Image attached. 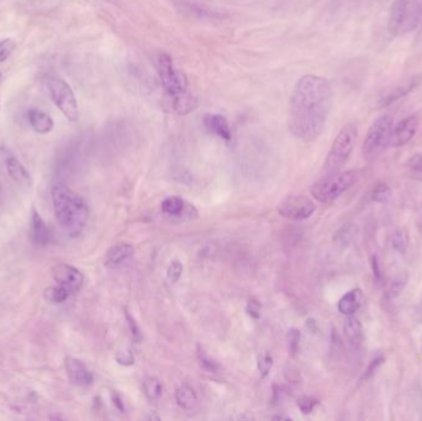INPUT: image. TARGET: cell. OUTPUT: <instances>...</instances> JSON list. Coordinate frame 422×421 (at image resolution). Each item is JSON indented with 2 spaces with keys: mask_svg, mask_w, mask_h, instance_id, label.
I'll list each match as a JSON object with an SVG mask.
<instances>
[{
  "mask_svg": "<svg viewBox=\"0 0 422 421\" xmlns=\"http://www.w3.org/2000/svg\"><path fill=\"white\" fill-rule=\"evenodd\" d=\"M133 247L131 244L120 242L109 249L104 257V264L109 269L119 267L120 264L126 262L130 257H133Z\"/></svg>",
  "mask_w": 422,
  "mask_h": 421,
  "instance_id": "obj_14",
  "label": "cell"
},
{
  "mask_svg": "<svg viewBox=\"0 0 422 421\" xmlns=\"http://www.w3.org/2000/svg\"><path fill=\"white\" fill-rule=\"evenodd\" d=\"M363 293L359 288H355L350 292L344 294L338 301V312L346 317L355 315L362 306Z\"/></svg>",
  "mask_w": 422,
  "mask_h": 421,
  "instance_id": "obj_16",
  "label": "cell"
},
{
  "mask_svg": "<svg viewBox=\"0 0 422 421\" xmlns=\"http://www.w3.org/2000/svg\"><path fill=\"white\" fill-rule=\"evenodd\" d=\"M142 389L147 399L151 402H156L162 397L163 385L157 377H147L142 383Z\"/></svg>",
  "mask_w": 422,
  "mask_h": 421,
  "instance_id": "obj_21",
  "label": "cell"
},
{
  "mask_svg": "<svg viewBox=\"0 0 422 421\" xmlns=\"http://www.w3.org/2000/svg\"><path fill=\"white\" fill-rule=\"evenodd\" d=\"M183 273V264L179 261H172L167 269V277L172 283L179 281Z\"/></svg>",
  "mask_w": 422,
  "mask_h": 421,
  "instance_id": "obj_28",
  "label": "cell"
},
{
  "mask_svg": "<svg viewBox=\"0 0 422 421\" xmlns=\"http://www.w3.org/2000/svg\"><path fill=\"white\" fill-rule=\"evenodd\" d=\"M358 179L359 172L355 170L324 176L311 187V196L315 201L324 204L335 202L347 190L355 187Z\"/></svg>",
  "mask_w": 422,
  "mask_h": 421,
  "instance_id": "obj_4",
  "label": "cell"
},
{
  "mask_svg": "<svg viewBox=\"0 0 422 421\" xmlns=\"http://www.w3.org/2000/svg\"><path fill=\"white\" fill-rule=\"evenodd\" d=\"M392 192L390 187L386 183H378L372 192L373 202L378 204H386L392 199Z\"/></svg>",
  "mask_w": 422,
  "mask_h": 421,
  "instance_id": "obj_25",
  "label": "cell"
},
{
  "mask_svg": "<svg viewBox=\"0 0 422 421\" xmlns=\"http://www.w3.org/2000/svg\"><path fill=\"white\" fill-rule=\"evenodd\" d=\"M409 168L410 171L417 176V177L422 179V156H415L409 161Z\"/></svg>",
  "mask_w": 422,
  "mask_h": 421,
  "instance_id": "obj_34",
  "label": "cell"
},
{
  "mask_svg": "<svg viewBox=\"0 0 422 421\" xmlns=\"http://www.w3.org/2000/svg\"><path fill=\"white\" fill-rule=\"evenodd\" d=\"M315 203L305 196H287L278 207V213L280 216L293 221L308 219L315 213Z\"/></svg>",
  "mask_w": 422,
  "mask_h": 421,
  "instance_id": "obj_9",
  "label": "cell"
},
{
  "mask_svg": "<svg viewBox=\"0 0 422 421\" xmlns=\"http://www.w3.org/2000/svg\"><path fill=\"white\" fill-rule=\"evenodd\" d=\"M204 125L208 128V130H210L211 133L216 134L223 140L230 142L232 139L231 128H230L229 122H227L225 116L220 115V114H206L204 115Z\"/></svg>",
  "mask_w": 422,
  "mask_h": 421,
  "instance_id": "obj_15",
  "label": "cell"
},
{
  "mask_svg": "<svg viewBox=\"0 0 422 421\" xmlns=\"http://www.w3.org/2000/svg\"><path fill=\"white\" fill-rule=\"evenodd\" d=\"M260 306L257 301H254V300H251L249 303H248V312L251 315H254V317H260Z\"/></svg>",
  "mask_w": 422,
  "mask_h": 421,
  "instance_id": "obj_36",
  "label": "cell"
},
{
  "mask_svg": "<svg viewBox=\"0 0 422 421\" xmlns=\"http://www.w3.org/2000/svg\"><path fill=\"white\" fill-rule=\"evenodd\" d=\"M392 244L394 250H397L399 253L404 255L405 252L409 249V244H410V238H409L408 231L404 229H399L394 232L392 236Z\"/></svg>",
  "mask_w": 422,
  "mask_h": 421,
  "instance_id": "obj_24",
  "label": "cell"
},
{
  "mask_svg": "<svg viewBox=\"0 0 422 421\" xmlns=\"http://www.w3.org/2000/svg\"><path fill=\"white\" fill-rule=\"evenodd\" d=\"M372 267H373L374 275H375V278L380 281V278H381V273H380L379 269V262H378V260H377V257H373V260H372Z\"/></svg>",
  "mask_w": 422,
  "mask_h": 421,
  "instance_id": "obj_38",
  "label": "cell"
},
{
  "mask_svg": "<svg viewBox=\"0 0 422 421\" xmlns=\"http://www.w3.org/2000/svg\"><path fill=\"white\" fill-rule=\"evenodd\" d=\"M408 281H409V277H408L406 273H401V275H397V277L392 280V283L389 284V288H388V295H389L390 298H397L399 294L404 291L406 284H408Z\"/></svg>",
  "mask_w": 422,
  "mask_h": 421,
  "instance_id": "obj_26",
  "label": "cell"
},
{
  "mask_svg": "<svg viewBox=\"0 0 422 421\" xmlns=\"http://www.w3.org/2000/svg\"><path fill=\"white\" fill-rule=\"evenodd\" d=\"M45 84L47 88L49 98L67 120L77 122L79 117L78 103L69 84L56 77H49Z\"/></svg>",
  "mask_w": 422,
  "mask_h": 421,
  "instance_id": "obj_8",
  "label": "cell"
},
{
  "mask_svg": "<svg viewBox=\"0 0 422 421\" xmlns=\"http://www.w3.org/2000/svg\"><path fill=\"white\" fill-rule=\"evenodd\" d=\"M357 139H358V126L356 122L347 124L338 133L326 157L324 176L337 173L344 167L356 146Z\"/></svg>",
  "mask_w": 422,
  "mask_h": 421,
  "instance_id": "obj_6",
  "label": "cell"
},
{
  "mask_svg": "<svg viewBox=\"0 0 422 421\" xmlns=\"http://www.w3.org/2000/svg\"><path fill=\"white\" fill-rule=\"evenodd\" d=\"M157 72L172 110L181 115L193 111L197 108V100L189 93L187 76L175 67L170 56H158Z\"/></svg>",
  "mask_w": 422,
  "mask_h": 421,
  "instance_id": "obj_3",
  "label": "cell"
},
{
  "mask_svg": "<svg viewBox=\"0 0 422 421\" xmlns=\"http://www.w3.org/2000/svg\"><path fill=\"white\" fill-rule=\"evenodd\" d=\"M27 119L30 122L31 128H34L37 134L46 135L54 130V119L41 110H30L27 114Z\"/></svg>",
  "mask_w": 422,
  "mask_h": 421,
  "instance_id": "obj_18",
  "label": "cell"
},
{
  "mask_svg": "<svg viewBox=\"0 0 422 421\" xmlns=\"http://www.w3.org/2000/svg\"><path fill=\"white\" fill-rule=\"evenodd\" d=\"M419 0H394L388 18V30L394 35H404L415 30L421 21Z\"/></svg>",
  "mask_w": 422,
  "mask_h": 421,
  "instance_id": "obj_5",
  "label": "cell"
},
{
  "mask_svg": "<svg viewBox=\"0 0 422 421\" xmlns=\"http://www.w3.org/2000/svg\"><path fill=\"white\" fill-rule=\"evenodd\" d=\"M384 362V359L383 357H379V359H375V360L372 361V363H370V366H369L368 371H367V377H370L372 374H373L375 371H377V368L381 365Z\"/></svg>",
  "mask_w": 422,
  "mask_h": 421,
  "instance_id": "obj_37",
  "label": "cell"
},
{
  "mask_svg": "<svg viewBox=\"0 0 422 421\" xmlns=\"http://www.w3.org/2000/svg\"><path fill=\"white\" fill-rule=\"evenodd\" d=\"M125 317H126L129 328H130V331H131V335H133V339L137 342L141 341V339H142V332H141V330H140L139 325L135 321V319L129 314V312H125Z\"/></svg>",
  "mask_w": 422,
  "mask_h": 421,
  "instance_id": "obj_32",
  "label": "cell"
},
{
  "mask_svg": "<svg viewBox=\"0 0 422 421\" xmlns=\"http://www.w3.org/2000/svg\"><path fill=\"white\" fill-rule=\"evenodd\" d=\"M288 337H289V350L291 354H296L298 348H299V342H300V332L296 329H291Z\"/></svg>",
  "mask_w": 422,
  "mask_h": 421,
  "instance_id": "obj_35",
  "label": "cell"
},
{
  "mask_svg": "<svg viewBox=\"0 0 422 421\" xmlns=\"http://www.w3.org/2000/svg\"><path fill=\"white\" fill-rule=\"evenodd\" d=\"M15 47L16 43L14 38H4L0 41V63L5 62L12 56Z\"/></svg>",
  "mask_w": 422,
  "mask_h": 421,
  "instance_id": "obj_27",
  "label": "cell"
},
{
  "mask_svg": "<svg viewBox=\"0 0 422 421\" xmlns=\"http://www.w3.org/2000/svg\"><path fill=\"white\" fill-rule=\"evenodd\" d=\"M116 361L118 363H120L122 366H131L133 365V354L130 350H124L116 354Z\"/></svg>",
  "mask_w": 422,
  "mask_h": 421,
  "instance_id": "obj_33",
  "label": "cell"
},
{
  "mask_svg": "<svg viewBox=\"0 0 422 421\" xmlns=\"http://www.w3.org/2000/svg\"><path fill=\"white\" fill-rule=\"evenodd\" d=\"M198 357H199L200 366L203 367L204 369L214 373L219 371V365L211 357H209L204 351H199Z\"/></svg>",
  "mask_w": 422,
  "mask_h": 421,
  "instance_id": "obj_30",
  "label": "cell"
},
{
  "mask_svg": "<svg viewBox=\"0 0 422 421\" xmlns=\"http://www.w3.org/2000/svg\"><path fill=\"white\" fill-rule=\"evenodd\" d=\"M51 194L54 214L60 227L68 236H78L83 231L89 216V209L85 199L60 183L54 185Z\"/></svg>",
  "mask_w": 422,
  "mask_h": 421,
  "instance_id": "obj_2",
  "label": "cell"
},
{
  "mask_svg": "<svg viewBox=\"0 0 422 421\" xmlns=\"http://www.w3.org/2000/svg\"><path fill=\"white\" fill-rule=\"evenodd\" d=\"M52 277L56 284L66 288L71 293L78 292L85 282L82 272L67 263L56 264L52 269Z\"/></svg>",
  "mask_w": 422,
  "mask_h": 421,
  "instance_id": "obj_10",
  "label": "cell"
},
{
  "mask_svg": "<svg viewBox=\"0 0 422 421\" xmlns=\"http://www.w3.org/2000/svg\"><path fill=\"white\" fill-rule=\"evenodd\" d=\"M6 170L9 176L12 178L14 182L18 184H29L31 182L30 174L26 171L21 162L15 157H9L6 159Z\"/></svg>",
  "mask_w": 422,
  "mask_h": 421,
  "instance_id": "obj_19",
  "label": "cell"
},
{
  "mask_svg": "<svg viewBox=\"0 0 422 421\" xmlns=\"http://www.w3.org/2000/svg\"><path fill=\"white\" fill-rule=\"evenodd\" d=\"M65 366L67 376L72 385L77 387H89L93 383L94 376L82 361L76 357H67Z\"/></svg>",
  "mask_w": 422,
  "mask_h": 421,
  "instance_id": "obj_12",
  "label": "cell"
},
{
  "mask_svg": "<svg viewBox=\"0 0 422 421\" xmlns=\"http://www.w3.org/2000/svg\"><path fill=\"white\" fill-rule=\"evenodd\" d=\"M271 366H273V357L271 354H262L258 359V371H260V376L265 377L268 373L271 372Z\"/></svg>",
  "mask_w": 422,
  "mask_h": 421,
  "instance_id": "obj_31",
  "label": "cell"
},
{
  "mask_svg": "<svg viewBox=\"0 0 422 421\" xmlns=\"http://www.w3.org/2000/svg\"><path fill=\"white\" fill-rule=\"evenodd\" d=\"M331 106L330 82L314 74L304 76L296 82L290 97V133L307 142L316 140L325 128Z\"/></svg>",
  "mask_w": 422,
  "mask_h": 421,
  "instance_id": "obj_1",
  "label": "cell"
},
{
  "mask_svg": "<svg viewBox=\"0 0 422 421\" xmlns=\"http://www.w3.org/2000/svg\"><path fill=\"white\" fill-rule=\"evenodd\" d=\"M319 402L313 397H302L298 400V407L302 410V414H310L314 411Z\"/></svg>",
  "mask_w": 422,
  "mask_h": 421,
  "instance_id": "obj_29",
  "label": "cell"
},
{
  "mask_svg": "<svg viewBox=\"0 0 422 421\" xmlns=\"http://www.w3.org/2000/svg\"><path fill=\"white\" fill-rule=\"evenodd\" d=\"M3 80V74L0 73V82Z\"/></svg>",
  "mask_w": 422,
  "mask_h": 421,
  "instance_id": "obj_39",
  "label": "cell"
},
{
  "mask_svg": "<svg viewBox=\"0 0 422 421\" xmlns=\"http://www.w3.org/2000/svg\"><path fill=\"white\" fill-rule=\"evenodd\" d=\"M186 207L184 201L179 196H168L162 203V212L172 216H179Z\"/></svg>",
  "mask_w": 422,
  "mask_h": 421,
  "instance_id": "obj_23",
  "label": "cell"
},
{
  "mask_svg": "<svg viewBox=\"0 0 422 421\" xmlns=\"http://www.w3.org/2000/svg\"><path fill=\"white\" fill-rule=\"evenodd\" d=\"M71 294L72 293L69 291H67L66 288L60 287L58 284H56L54 287L47 288L45 291V293H43V297L49 303L60 304V303H65L69 298Z\"/></svg>",
  "mask_w": 422,
  "mask_h": 421,
  "instance_id": "obj_22",
  "label": "cell"
},
{
  "mask_svg": "<svg viewBox=\"0 0 422 421\" xmlns=\"http://www.w3.org/2000/svg\"><path fill=\"white\" fill-rule=\"evenodd\" d=\"M30 236L35 244H41V246L49 244L52 240V232L49 230V226L46 225L43 216L37 213L35 209L31 214Z\"/></svg>",
  "mask_w": 422,
  "mask_h": 421,
  "instance_id": "obj_13",
  "label": "cell"
},
{
  "mask_svg": "<svg viewBox=\"0 0 422 421\" xmlns=\"http://www.w3.org/2000/svg\"><path fill=\"white\" fill-rule=\"evenodd\" d=\"M392 128L394 120L390 115H381L374 120L363 141V159L372 162L390 146Z\"/></svg>",
  "mask_w": 422,
  "mask_h": 421,
  "instance_id": "obj_7",
  "label": "cell"
},
{
  "mask_svg": "<svg viewBox=\"0 0 422 421\" xmlns=\"http://www.w3.org/2000/svg\"><path fill=\"white\" fill-rule=\"evenodd\" d=\"M344 334L353 348H359L364 339L363 326L361 320L355 315H348L346 317L344 323Z\"/></svg>",
  "mask_w": 422,
  "mask_h": 421,
  "instance_id": "obj_17",
  "label": "cell"
},
{
  "mask_svg": "<svg viewBox=\"0 0 422 421\" xmlns=\"http://www.w3.org/2000/svg\"><path fill=\"white\" fill-rule=\"evenodd\" d=\"M420 126V119L417 115H410L398 122V125L392 128V142L390 146L403 147L408 145L414 136L417 135Z\"/></svg>",
  "mask_w": 422,
  "mask_h": 421,
  "instance_id": "obj_11",
  "label": "cell"
},
{
  "mask_svg": "<svg viewBox=\"0 0 422 421\" xmlns=\"http://www.w3.org/2000/svg\"><path fill=\"white\" fill-rule=\"evenodd\" d=\"M175 400L181 409L190 410L198 404V396L190 385H183L175 391Z\"/></svg>",
  "mask_w": 422,
  "mask_h": 421,
  "instance_id": "obj_20",
  "label": "cell"
}]
</instances>
